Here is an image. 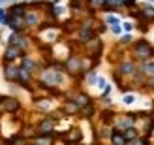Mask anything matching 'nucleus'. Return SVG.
I'll return each mask as SVG.
<instances>
[{
  "label": "nucleus",
  "mask_w": 154,
  "mask_h": 145,
  "mask_svg": "<svg viewBox=\"0 0 154 145\" xmlns=\"http://www.w3.org/2000/svg\"><path fill=\"white\" fill-rule=\"evenodd\" d=\"M135 53H137L141 58H149V57L152 55V49H150V45H149L147 42H139V43L135 45Z\"/></svg>",
  "instance_id": "1"
},
{
  "label": "nucleus",
  "mask_w": 154,
  "mask_h": 145,
  "mask_svg": "<svg viewBox=\"0 0 154 145\" xmlns=\"http://www.w3.org/2000/svg\"><path fill=\"white\" fill-rule=\"evenodd\" d=\"M0 104H2V108L8 109V111H17L19 109V102L13 100V98H2Z\"/></svg>",
  "instance_id": "2"
},
{
  "label": "nucleus",
  "mask_w": 154,
  "mask_h": 145,
  "mask_svg": "<svg viewBox=\"0 0 154 145\" xmlns=\"http://www.w3.org/2000/svg\"><path fill=\"white\" fill-rule=\"evenodd\" d=\"M17 57H21V49H19V47H15V45H10V47L6 49V60L10 62V60L17 58Z\"/></svg>",
  "instance_id": "3"
},
{
  "label": "nucleus",
  "mask_w": 154,
  "mask_h": 145,
  "mask_svg": "<svg viewBox=\"0 0 154 145\" xmlns=\"http://www.w3.org/2000/svg\"><path fill=\"white\" fill-rule=\"evenodd\" d=\"M17 74H19V68H8V70H6V77L10 81H17Z\"/></svg>",
  "instance_id": "4"
},
{
  "label": "nucleus",
  "mask_w": 154,
  "mask_h": 145,
  "mask_svg": "<svg viewBox=\"0 0 154 145\" xmlns=\"http://www.w3.org/2000/svg\"><path fill=\"white\" fill-rule=\"evenodd\" d=\"M40 130L42 132H51L53 130V121H43V123L40 125Z\"/></svg>",
  "instance_id": "5"
},
{
  "label": "nucleus",
  "mask_w": 154,
  "mask_h": 145,
  "mask_svg": "<svg viewBox=\"0 0 154 145\" xmlns=\"http://www.w3.org/2000/svg\"><path fill=\"white\" fill-rule=\"evenodd\" d=\"M111 140H113L115 143H126V138H124V136H120V134H117V132H113Z\"/></svg>",
  "instance_id": "6"
},
{
  "label": "nucleus",
  "mask_w": 154,
  "mask_h": 145,
  "mask_svg": "<svg viewBox=\"0 0 154 145\" xmlns=\"http://www.w3.org/2000/svg\"><path fill=\"white\" fill-rule=\"evenodd\" d=\"M124 138H126V141L134 140V138H135V130H134V128H128V130H124Z\"/></svg>",
  "instance_id": "7"
},
{
  "label": "nucleus",
  "mask_w": 154,
  "mask_h": 145,
  "mask_svg": "<svg viewBox=\"0 0 154 145\" xmlns=\"http://www.w3.org/2000/svg\"><path fill=\"white\" fill-rule=\"evenodd\" d=\"M122 72H124V74H132V72H134V64H132V62L122 64Z\"/></svg>",
  "instance_id": "8"
},
{
  "label": "nucleus",
  "mask_w": 154,
  "mask_h": 145,
  "mask_svg": "<svg viewBox=\"0 0 154 145\" xmlns=\"http://www.w3.org/2000/svg\"><path fill=\"white\" fill-rule=\"evenodd\" d=\"M143 70L152 75V74H154V64H145V66H143Z\"/></svg>",
  "instance_id": "9"
},
{
  "label": "nucleus",
  "mask_w": 154,
  "mask_h": 145,
  "mask_svg": "<svg viewBox=\"0 0 154 145\" xmlns=\"http://www.w3.org/2000/svg\"><path fill=\"white\" fill-rule=\"evenodd\" d=\"M145 13L150 15V17H154V8H145Z\"/></svg>",
  "instance_id": "10"
},
{
  "label": "nucleus",
  "mask_w": 154,
  "mask_h": 145,
  "mask_svg": "<svg viewBox=\"0 0 154 145\" xmlns=\"http://www.w3.org/2000/svg\"><path fill=\"white\" fill-rule=\"evenodd\" d=\"M113 32H115V34H120V27L117 25V23H115V25H113Z\"/></svg>",
  "instance_id": "11"
},
{
  "label": "nucleus",
  "mask_w": 154,
  "mask_h": 145,
  "mask_svg": "<svg viewBox=\"0 0 154 145\" xmlns=\"http://www.w3.org/2000/svg\"><path fill=\"white\" fill-rule=\"evenodd\" d=\"M124 102H126V104H132V102H134V96H126Z\"/></svg>",
  "instance_id": "12"
},
{
  "label": "nucleus",
  "mask_w": 154,
  "mask_h": 145,
  "mask_svg": "<svg viewBox=\"0 0 154 145\" xmlns=\"http://www.w3.org/2000/svg\"><path fill=\"white\" fill-rule=\"evenodd\" d=\"M90 2H92V4H98V6H100V4H103L105 0H90Z\"/></svg>",
  "instance_id": "13"
},
{
  "label": "nucleus",
  "mask_w": 154,
  "mask_h": 145,
  "mask_svg": "<svg viewBox=\"0 0 154 145\" xmlns=\"http://www.w3.org/2000/svg\"><path fill=\"white\" fill-rule=\"evenodd\" d=\"M4 17V10H2V8H0V19H2Z\"/></svg>",
  "instance_id": "14"
}]
</instances>
